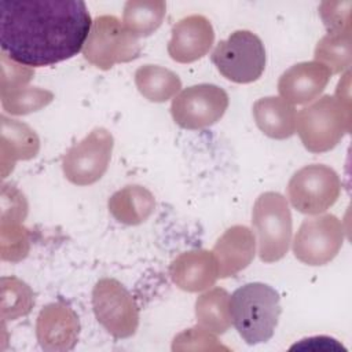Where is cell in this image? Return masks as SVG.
Segmentation results:
<instances>
[{"instance_id":"31","label":"cell","mask_w":352,"mask_h":352,"mask_svg":"<svg viewBox=\"0 0 352 352\" xmlns=\"http://www.w3.org/2000/svg\"><path fill=\"white\" fill-rule=\"evenodd\" d=\"M300 349V351H326V352H346V349L334 338L326 336H316L300 340V342L290 346V351Z\"/></svg>"},{"instance_id":"12","label":"cell","mask_w":352,"mask_h":352,"mask_svg":"<svg viewBox=\"0 0 352 352\" xmlns=\"http://www.w3.org/2000/svg\"><path fill=\"white\" fill-rule=\"evenodd\" d=\"M78 333V316L62 301L47 304L37 316L36 337L44 351L63 352L73 349Z\"/></svg>"},{"instance_id":"19","label":"cell","mask_w":352,"mask_h":352,"mask_svg":"<svg viewBox=\"0 0 352 352\" xmlns=\"http://www.w3.org/2000/svg\"><path fill=\"white\" fill-rule=\"evenodd\" d=\"M107 208L118 223L125 226H139L153 214L155 199L146 187L128 184L109 198Z\"/></svg>"},{"instance_id":"11","label":"cell","mask_w":352,"mask_h":352,"mask_svg":"<svg viewBox=\"0 0 352 352\" xmlns=\"http://www.w3.org/2000/svg\"><path fill=\"white\" fill-rule=\"evenodd\" d=\"M344 227L334 214H322L301 223L294 239L293 253L308 265H324L341 250Z\"/></svg>"},{"instance_id":"16","label":"cell","mask_w":352,"mask_h":352,"mask_svg":"<svg viewBox=\"0 0 352 352\" xmlns=\"http://www.w3.org/2000/svg\"><path fill=\"white\" fill-rule=\"evenodd\" d=\"M212 253L219 265V278L234 276L254 258L256 238L252 230L242 224L227 228L216 241Z\"/></svg>"},{"instance_id":"27","label":"cell","mask_w":352,"mask_h":352,"mask_svg":"<svg viewBox=\"0 0 352 352\" xmlns=\"http://www.w3.org/2000/svg\"><path fill=\"white\" fill-rule=\"evenodd\" d=\"M352 1H323L319 6V15L329 33H351Z\"/></svg>"},{"instance_id":"26","label":"cell","mask_w":352,"mask_h":352,"mask_svg":"<svg viewBox=\"0 0 352 352\" xmlns=\"http://www.w3.org/2000/svg\"><path fill=\"white\" fill-rule=\"evenodd\" d=\"M29 231L16 221H0V256L4 261L23 260L30 250Z\"/></svg>"},{"instance_id":"25","label":"cell","mask_w":352,"mask_h":352,"mask_svg":"<svg viewBox=\"0 0 352 352\" xmlns=\"http://www.w3.org/2000/svg\"><path fill=\"white\" fill-rule=\"evenodd\" d=\"M4 111L14 116H25L48 106L54 100V94L38 87H23L12 92L0 94Z\"/></svg>"},{"instance_id":"3","label":"cell","mask_w":352,"mask_h":352,"mask_svg":"<svg viewBox=\"0 0 352 352\" xmlns=\"http://www.w3.org/2000/svg\"><path fill=\"white\" fill-rule=\"evenodd\" d=\"M296 129L308 151L324 153L334 148L351 131V111L334 96L323 95L298 111Z\"/></svg>"},{"instance_id":"20","label":"cell","mask_w":352,"mask_h":352,"mask_svg":"<svg viewBox=\"0 0 352 352\" xmlns=\"http://www.w3.org/2000/svg\"><path fill=\"white\" fill-rule=\"evenodd\" d=\"M138 91L150 102L162 103L176 96L182 81L176 73L157 65H144L135 72Z\"/></svg>"},{"instance_id":"13","label":"cell","mask_w":352,"mask_h":352,"mask_svg":"<svg viewBox=\"0 0 352 352\" xmlns=\"http://www.w3.org/2000/svg\"><path fill=\"white\" fill-rule=\"evenodd\" d=\"M213 41L214 30L210 21L204 15L192 14L173 25L168 54L179 63H191L204 58Z\"/></svg>"},{"instance_id":"2","label":"cell","mask_w":352,"mask_h":352,"mask_svg":"<svg viewBox=\"0 0 352 352\" xmlns=\"http://www.w3.org/2000/svg\"><path fill=\"white\" fill-rule=\"evenodd\" d=\"M279 293L270 285L252 282L230 296L231 323L249 345L267 342L280 315Z\"/></svg>"},{"instance_id":"5","label":"cell","mask_w":352,"mask_h":352,"mask_svg":"<svg viewBox=\"0 0 352 352\" xmlns=\"http://www.w3.org/2000/svg\"><path fill=\"white\" fill-rule=\"evenodd\" d=\"M212 62L223 77L238 84L258 80L265 69V48L261 38L250 30H235L217 43Z\"/></svg>"},{"instance_id":"9","label":"cell","mask_w":352,"mask_h":352,"mask_svg":"<svg viewBox=\"0 0 352 352\" xmlns=\"http://www.w3.org/2000/svg\"><path fill=\"white\" fill-rule=\"evenodd\" d=\"M113 146V135L106 128H94L63 155L62 170L65 177L76 186L96 183L109 168Z\"/></svg>"},{"instance_id":"24","label":"cell","mask_w":352,"mask_h":352,"mask_svg":"<svg viewBox=\"0 0 352 352\" xmlns=\"http://www.w3.org/2000/svg\"><path fill=\"white\" fill-rule=\"evenodd\" d=\"M34 305V293L16 276L1 278V319L15 320L26 316Z\"/></svg>"},{"instance_id":"18","label":"cell","mask_w":352,"mask_h":352,"mask_svg":"<svg viewBox=\"0 0 352 352\" xmlns=\"http://www.w3.org/2000/svg\"><path fill=\"white\" fill-rule=\"evenodd\" d=\"M253 117L258 129L271 139L283 140L294 135L297 111L282 98L265 96L253 104Z\"/></svg>"},{"instance_id":"22","label":"cell","mask_w":352,"mask_h":352,"mask_svg":"<svg viewBox=\"0 0 352 352\" xmlns=\"http://www.w3.org/2000/svg\"><path fill=\"white\" fill-rule=\"evenodd\" d=\"M195 316L201 327L216 334L226 333L231 326L230 294L223 287H213L195 301Z\"/></svg>"},{"instance_id":"17","label":"cell","mask_w":352,"mask_h":352,"mask_svg":"<svg viewBox=\"0 0 352 352\" xmlns=\"http://www.w3.org/2000/svg\"><path fill=\"white\" fill-rule=\"evenodd\" d=\"M1 120V139H0V165L1 177L6 179L12 172L18 160L28 161L37 155L40 150V139L34 129L18 120L7 118L4 114Z\"/></svg>"},{"instance_id":"21","label":"cell","mask_w":352,"mask_h":352,"mask_svg":"<svg viewBox=\"0 0 352 352\" xmlns=\"http://www.w3.org/2000/svg\"><path fill=\"white\" fill-rule=\"evenodd\" d=\"M165 14L166 4L162 0H129L124 6L122 23L136 38L146 37L161 26Z\"/></svg>"},{"instance_id":"28","label":"cell","mask_w":352,"mask_h":352,"mask_svg":"<svg viewBox=\"0 0 352 352\" xmlns=\"http://www.w3.org/2000/svg\"><path fill=\"white\" fill-rule=\"evenodd\" d=\"M0 63H1L0 94L12 92L26 87L34 76L33 67L25 66L12 60L4 52H1L0 55Z\"/></svg>"},{"instance_id":"7","label":"cell","mask_w":352,"mask_h":352,"mask_svg":"<svg viewBox=\"0 0 352 352\" xmlns=\"http://www.w3.org/2000/svg\"><path fill=\"white\" fill-rule=\"evenodd\" d=\"M341 194L337 172L323 164L298 169L287 183V197L294 209L304 214H319L331 208Z\"/></svg>"},{"instance_id":"1","label":"cell","mask_w":352,"mask_h":352,"mask_svg":"<svg viewBox=\"0 0 352 352\" xmlns=\"http://www.w3.org/2000/svg\"><path fill=\"white\" fill-rule=\"evenodd\" d=\"M92 26L81 0H1L0 47L12 60L41 67L82 51Z\"/></svg>"},{"instance_id":"8","label":"cell","mask_w":352,"mask_h":352,"mask_svg":"<svg viewBox=\"0 0 352 352\" xmlns=\"http://www.w3.org/2000/svg\"><path fill=\"white\" fill-rule=\"evenodd\" d=\"M96 320L114 338L132 337L139 327V309L125 286L114 278L99 279L92 289Z\"/></svg>"},{"instance_id":"29","label":"cell","mask_w":352,"mask_h":352,"mask_svg":"<svg viewBox=\"0 0 352 352\" xmlns=\"http://www.w3.org/2000/svg\"><path fill=\"white\" fill-rule=\"evenodd\" d=\"M219 340L206 329L204 327H192L188 330L182 331L177 334L173 340L172 349L173 351H217V349H226L221 344L217 342Z\"/></svg>"},{"instance_id":"14","label":"cell","mask_w":352,"mask_h":352,"mask_svg":"<svg viewBox=\"0 0 352 352\" xmlns=\"http://www.w3.org/2000/svg\"><path fill=\"white\" fill-rule=\"evenodd\" d=\"M331 72L316 60L300 62L282 73L278 91L290 104H305L316 99L329 84Z\"/></svg>"},{"instance_id":"23","label":"cell","mask_w":352,"mask_h":352,"mask_svg":"<svg viewBox=\"0 0 352 352\" xmlns=\"http://www.w3.org/2000/svg\"><path fill=\"white\" fill-rule=\"evenodd\" d=\"M315 60L324 65L331 74L348 70L351 66V33H327L315 47Z\"/></svg>"},{"instance_id":"10","label":"cell","mask_w":352,"mask_h":352,"mask_svg":"<svg viewBox=\"0 0 352 352\" xmlns=\"http://www.w3.org/2000/svg\"><path fill=\"white\" fill-rule=\"evenodd\" d=\"M228 107L227 92L214 84H197L180 91L172 100L173 121L184 129H205L216 124Z\"/></svg>"},{"instance_id":"6","label":"cell","mask_w":352,"mask_h":352,"mask_svg":"<svg viewBox=\"0 0 352 352\" xmlns=\"http://www.w3.org/2000/svg\"><path fill=\"white\" fill-rule=\"evenodd\" d=\"M142 48L124 23L114 15H100L92 21L82 56L94 66L109 70L116 63L136 59Z\"/></svg>"},{"instance_id":"4","label":"cell","mask_w":352,"mask_h":352,"mask_svg":"<svg viewBox=\"0 0 352 352\" xmlns=\"http://www.w3.org/2000/svg\"><path fill=\"white\" fill-rule=\"evenodd\" d=\"M252 224L257 234L260 260L274 263L285 257L293 232L292 212L286 198L276 191L260 194L253 205Z\"/></svg>"},{"instance_id":"30","label":"cell","mask_w":352,"mask_h":352,"mask_svg":"<svg viewBox=\"0 0 352 352\" xmlns=\"http://www.w3.org/2000/svg\"><path fill=\"white\" fill-rule=\"evenodd\" d=\"M28 214V201L25 195L11 184L1 187V219L0 221L22 223Z\"/></svg>"},{"instance_id":"15","label":"cell","mask_w":352,"mask_h":352,"mask_svg":"<svg viewBox=\"0 0 352 352\" xmlns=\"http://www.w3.org/2000/svg\"><path fill=\"white\" fill-rule=\"evenodd\" d=\"M169 275L179 289L198 293L214 285L219 278V265L212 250L194 249L180 253L170 263Z\"/></svg>"}]
</instances>
